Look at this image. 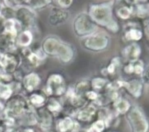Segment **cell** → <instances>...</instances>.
<instances>
[{
  "label": "cell",
  "instance_id": "1",
  "mask_svg": "<svg viewBox=\"0 0 149 132\" xmlns=\"http://www.w3.org/2000/svg\"><path fill=\"white\" fill-rule=\"evenodd\" d=\"M90 15L95 21L107 25L108 28L115 23L111 18L109 8L105 5L92 6L90 9Z\"/></svg>",
  "mask_w": 149,
  "mask_h": 132
},
{
  "label": "cell",
  "instance_id": "2",
  "mask_svg": "<svg viewBox=\"0 0 149 132\" xmlns=\"http://www.w3.org/2000/svg\"><path fill=\"white\" fill-rule=\"evenodd\" d=\"M129 118L131 122L134 132H146L148 129L147 122L141 113L137 109H133L129 113Z\"/></svg>",
  "mask_w": 149,
  "mask_h": 132
},
{
  "label": "cell",
  "instance_id": "3",
  "mask_svg": "<svg viewBox=\"0 0 149 132\" xmlns=\"http://www.w3.org/2000/svg\"><path fill=\"white\" fill-rule=\"evenodd\" d=\"M95 27L90 19L84 14L78 17L74 23L76 31L81 35L93 32L95 30Z\"/></svg>",
  "mask_w": 149,
  "mask_h": 132
},
{
  "label": "cell",
  "instance_id": "4",
  "mask_svg": "<svg viewBox=\"0 0 149 132\" xmlns=\"http://www.w3.org/2000/svg\"><path fill=\"white\" fill-rule=\"evenodd\" d=\"M16 17L19 23L24 27H30L34 21V13L28 8H19L16 13Z\"/></svg>",
  "mask_w": 149,
  "mask_h": 132
},
{
  "label": "cell",
  "instance_id": "5",
  "mask_svg": "<svg viewBox=\"0 0 149 132\" xmlns=\"http://www.w3.org/2000/svg\"><path fill=\"white\" fill-rule=\"evenodd\" d=\"M19 64V57L12 53H6L0 55V65L7 72H13Z\"/></svg>",
  "mask_w": 149,
  "mask_h": 132
},
{
  "label": "cell",
  "instance_id": "6",
  "mask_svg": "<svg viewBox=\"0 0 149 132\" xmlns=\"http://www.w3.org/2000/svg\"><path fill=\"white\" fill-rule=\"evenodd\" d=\"M62 78L59 75H52L49 77L47 82V91L49 94L55 93L61 94L63 91V86H61Z\"/></svg>",
  "mask_w": 149,
  "mask_h": 132
},
{
  "label": "cell",
  "instance_id": "7",
  "mask_svg": "<svg viewBox=\"0 0 149 132\" xmlns=\"http://www.w3.org/2000/svg\"><path fill=\"white\" fill-rule=\"evenodd\" d=\"M108 40L104 35L97 34L89 38L85 43L86 46L91 49L100 50L106 47Z\"/></svg>",
  "mask_w": 149,
  "mask_h": 132
},
{
  "label": "cell",
  "instance_id": "8",
  "mask_svg": "<svg viewBox=\"0 0 149 132\" xmlns=\"http://www.w3.org/2000/svg\"><path fill=\"white\" fill-rule=\"evenodd\" d=\"M61 43L54 38H48L42 43L43 51L48 54L57 55Z\"/></svg>",
  "mask_w": 149,
  "mask_h": 132
},
{
  "label": "cell",
  "instance_id": "9",
  "mask_svg": "<svg viewBox=\"0 0 149 132\" xmlns=\"http://www.w3.org/2000/svg\"><path fill=\"white\" fill-rule=\"evenodd\" d=\"M25 103L24 100L20 98H15L11 100L8 104L7 111L13 115L20 114L24 109Z\"/></svg>",
  "mask_w": 149,
  "mask_h": 132
},
{
  "label": "cell",
  "instance_id": "10",
  "mask_svg": "<svg viewBox=\"0 0 149 132\" xmlns=\"http://www.w3.org/2000/svg\"><path fill=\"white\" fill-rule=\"evenodd\" d=\"M68 18V13L62 10H53L49 17V23L52 25H57L65 21Z\"/></svg>",
  "mask_w": 149,
  "mask_h": 132
},
{
  "label": "cell",
  "instance_id": "11",
  "mask_svg": "<svg viewBox=\"0 0 149 132\" xmlns=\"http://www.w3.org/2000/svg\"><path fill=\"white\" fill-rule=\"evenodd\" d=\"M40 79L36 73H30L26 75L23 80L24 87L29 91H32L40 83Z\"/></svg>",
  "mask_w": 149,
  "mask_h": 132
},
{
  "label": "cell",
  "instance_id": "12",
  "mask_svg": "<svg viewBox=\"0 0 149 132\" xmlns=\"http://www.w3.org/2000/svg\"><path fill=\"white\" fill-rule=\"evenodd\" d=\"M57 55L62 61L67 62L72 58L73 51L69 46L61 44Z\"/></svg>",
  "mask_w": 149,
  "mask_h": 132
},
{
  "label": "cell",
  "instance_id": "13",
  "mask_svg": "<svg viewBox=\"0 0 149 132\" xmlns=\"http://www.w3.org/2000/svg\"><path fill=\"white\" fill-rule=\"evenodd\" d=\"M13 37L5 32L0 34V50H6L10 49L13 43Z\"/></svg>",
  "mask_w": 149,
  "mask_h": 132
},
{
  "label": "cell",
  "instance_id": "14",
  "mask_svg": "<svg viewBox=\"0 0 149 132\" xmlns=\"http://www.w3.org/2000/svg\"><path fill=\"white\" fill-rule=\"evenodd\" d=\"M33 36L29 31H24L22 32L19 36L17 39L18 43L23 46H28L31 42Z\"/></svg>",
  "mask_w": 149,
  "mask_h": 132
},
{
  "label": "cell",
  "instance_id": "15",
  "mask_svg": "<svg viewBox=\"0 0 149 132\" xmlns=\"http://www.w3.org/2000/svg\"><path fill=\"white\" fill-rule=\"evenodd\" d=\"M4 28H5V32L11 36H12L13 38L15 37L17 35V31L15 27V21L12 19H8L4 25Z\"/></svg>",
  "mask_w": 149,
  "mask_h": 132
},
{
  "label": "cell",
  "instance_id": "16",
  "mask_svg": "<svg viewBox=\"0 0 149 132\" xmlns=\"http://www.w3.org/2000/svg\"><path fill=\"white\" fill-rule=\"evenodd\" d=\"M73 126V122L69 118H66L59 123V129L61 131L65 132Z\"/></svg>",
  "mask_w": 149,
  "mask_h": 132
},
{
  "label": "cell",
  "instance_id": "17",
  "mask_svg": "<svg viewBox=\"0 0 149 132\" xmlns=\"http://www.w3.org/2000/svg\"><path fill=\"white\" fill-rule=\"evenodd\" d=\"M94 109L91 107H89L86 109L81 111L79 114L78 118L82 120H88L94 113Z\"/></svg>",
  "mask_w": 149,
  "mask_h": 132
},
{
  "label": "cell",
  "instance_id": "18",
  "mask_svg": "<svg viewBox=\"0 0 149 132\" xmlns=\"http://www.w3.org/2000/svg\"><path fill=\"white\" fill-rule=\"evenodd\" d=\"M24 54L26 57L28 58L29 61L33 65H37L38 63V61L40 60V58L37 54H35L31 52L29 49H25Z\"/></svg>",
  "mask_w": 149,
  "mask_h": 132
},
{
  "label": "cell",
  "instance_id": "19",
  "mask_svg": "<svg viewBox=\"0 0 149 132\" xmlns=\"http://www.w3.org/2000/svg\"><path fill=\"white\" fill-rule=\"evenodd\" d=\"M12 93L10 87L5 84L0 83V97L3 98H8Z\"/></svg>",
  "mask_w": 149,
  "mask_h": 132
},
{
  "label": "cell",
  "instance_id": "20",
  "mask_svg": "<svg viewBox=\"0 0 149 132\" xmlns=\"http://www.w3.org/2000/svg\"><path fill=\"white\" fill-rule=\"evenodd\" d=\"M25 2L29 3V4L31 8L39 9L47 5L51 2V1H26Z\"/></svg>",
  "mask_w": 149,
  "mask_h": 132
},
{
  "label": "cell",
  "instance_id": "21",
  "mask_svg": "<svg viewBox=\"0 0 149 132\" xmlns=\"http://www.w3.org/2000/svg\"><path fill=\"white\" fill-rule=\"evenodd\" d=\"M116 109L120 113H125L129 107V104L125 100H120L116 103Z\"/></svg>",
  "mask_w": 149,
  "mask_h": 132
},
{
  "label": "cell",
  "instance_id": "22",
  "mask_svg": "<svg viewBox=\"0 0 149 132\" xmlns=\"http://www.w3.org/2000/svg\"><path fill=\"white\" fill-rule=\"evenodd\" d=\"M30 101L34 105H40L44 101V97L38 94H34L30 97Z\"/></svg>",
  "mask_w": 149,
  "mask_h": 132
},
{
  "label": "cell",
  "instance_id": "23",
  "mask_svg": "<svg viewBox=\"0 0 149 132\" xmlns=\"http://www.w3.org/2000/svg\"><path fill=\"white\" fill-rule=\"evenodd\" d=\"M104 129V123L101 120H99L95 123L93 126L88 130V132H101Z\"/></svg>",
  "mask_w": 149,
  "mask_h": 132
},
{
  "label": "cell",
  "instance_id": "24",
  "mask_svg": "<svg viewBox=\"0 0 149 132\" xmlns=\"http://www.w3.org/2000/svg\"><path fill=\"white\" fill-rule=\"evenodd\" d=\"M41 123L44 126H48L51 122V118L50 115L46 112H44L41 115Z\"/></svg>",
  "mask_w": 149,
  "mask_h": 132
},
{
  "label": "cell",
  "instance_id": "25",
  "mask_svg": "<svg viewBox=\"0 0 149 132\" xmlns=\"http://www.w3.org/2000/svg\"><path fill=\"white\" fill-rule=\"evenodd\" d=\"M142 34L140 31L136 30H132L128 32V37L130 39L138 40L141 38Z\"/></svg>",
  "mask_w": 149,
  "mask_h": 132
},
{
  "label": "cell",
  "instance_id": "26",
  "mask_svg": "<svg viewBox=\"0 0 149 132\" xmlns=\"http://www.w3.org/2000/svg\"><path fill=\"white\" fill-rule=\"evenodd\" d=\"M130 14V10L126 7L122 8L118 10V15L122 19L127 18Z\"/></svg>",
  "mask_w": 149,
  "mask_h": 132
},
{
  "label": "cell",
  "instance_id": "27",
  "mask_svg": "<svg viewBox=\"0 0 149 132\" xmlns=\"http://www.w3.org/2000/svg\"><path fill=\"white\" fill-rule=\"evenodd\" d=\"M105 83V80L102 79L96 78L94 79L93 81V85L95 88H100Z\"/></svg>",
  "mask_w": 149,
  "mask_h": 132
},
{
  "label": "cell",
  "instance_id": "28",
  "mask_svg": "<svg viewBox=\"0 0 149 132\" xmlns=\"http://www.w3.org/2000/svg\"><path fill=\"white\" fill-rule=\"evenodd\" d=\"M48 108L53 111H57L60 108L59 104L56 101H52L48 105Z\"/></svg>",
  "mask_w": 149,
  "mask_h": 132
},
{
  "label": "cell",
  "instance_id": "29",
  "mask_svg": "<svg viewBox=\"0 0 149 132\" xmlns=\"http://www.w3.org/2000/svg\"><path fill=\"white\" fill-rule=\"evenodd\" d=\"M58 2L61 6L68 7L71 4L72 1H58Z\"/></svg>",
  "mask_w": 149,
  "mask_h": 132
},
{
  "label": "cell",
  "instance_id": "30",
  "mask_svg": "<svg viewBox=\"0 0 149 132\" xmlns=\"http://www.w3.org/2000/svg\"><path fill=\"white\" fill-rule=\"evenodd\" d=\"M87 97L89 98H91V99H94L97 97V94L93 92V91H91V92H88L87 93Z\"/></svg>",
  "mask_w": 149,
  "mask_h": 132
},
{
  "label": "cell",
  "instance_id": "31",
  "mask_svg": "<svg viewBox=\"0 0 149 132\" xmlns=\"http://www.w3.org/2000/svg\"><path fill=\"white\" fill-rule=\"evenodd\" d=\"M135 71L137 74H140L143 71V68L140 65H137L135 67Z\"/></svg>",
  "mask_w": 149,
  "mask_h": 132
},
{
  "label": "cell",
  "instance_id": "32",
  "mask_svg": "<svg viewBox=\"0 0 149 132\" xmlns=\"http://www.w3.org/2000/svg\"><path fill=\"white\" fill-rule=\"evenodd\" d=\"M108 71H109V72H112L113 71V70H114V66H113V64L110 65L108 67Z\"/></svg>",
  "mask_w": 149,
  "mask_h": 132
},
{
  "label": "cell",
  "instance_id": "33",
  "mask_svg": "<svg viewBox=\"0 0 149 132\" xmlns=\"http://www.w3.org/2000/svg\"><path fill=\"white\" fill-rule=\"evenodd\" d=\"M6 132H18V131L14 129H9L6 131Z\"/></svg>",
  "mask_w": 149,
  "mask_h": 132
},
{
  "label": "cell",
  "instance_id": "34",
  "mask_svg": "<svg viewBox=\"0 0 149 132\" xmlns=\"http://www.w3.org/2000/svg\"><path fill=\"white\" fill-rule=\"evenodd\" d=\"M2 131V128L0 127V132H1Z\"/></svg>",
  "mask_w": 149,
  "mask_h": 132
},
{
  "label": "cell",
  "instance_id": "35",
  "mask_svg": "<svg viewBox=\"0 0 149 132\" xmlns=\"http://www.w3.org/2000/svg\"><path fill=\"white\" fill-rule=\"evenodd\" d=\"M0 14H1V10H0Z\"/></svg>",
  "mask_w": 149,
  "mask_h": 132
}]
</instances>
